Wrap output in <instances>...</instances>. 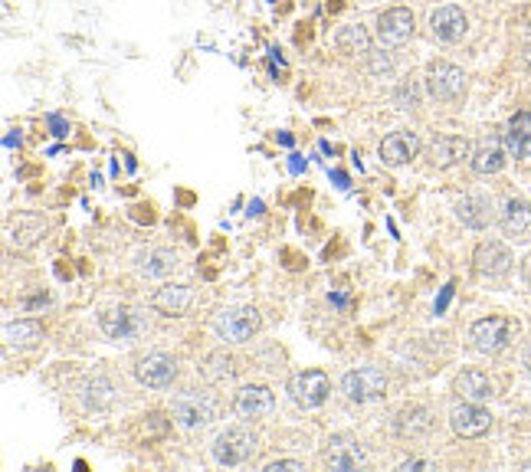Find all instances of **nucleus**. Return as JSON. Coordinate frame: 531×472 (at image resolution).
Wrapping results in <instances>:
<instances>
[{"label": "nucleus", "instance_id": "obj_5", "mask_svg": "<svg viewBox=\"0 0 531 472\" xmlns=\"http://www.w3.org/2000/svg\"><path fill=\"white\" fill-rule=\"evenodd\" d=\"M210 450H214V459L220 466H243L256 453V436L243 427H230L217 436Z\"/></svg>", "mask_w": 531, "mask_h": 472}, {"label": "nucleus", "instance_id": "obj_1", "mask_svg": "<svg viewBox=\"0 0 531 472\" xmlns=\"http://www.w3.org/2000/svg\"><path fill=\"white\" fill-rule=\"evenodd\" d=\"M387 391V374L374 364H361V368H351L341 377V394H345L351 404H368V400L384 397Z\"/></svg>", "mask_w": 531, "mask_h": 472}, {"label": "nucleus", "instance_id": "obj_11", "mask_svg": "<svg viewBox=\"0 0 531 472\" xmlns=\"http://www.w3.org/2000/svg\"><path fill=\"white\" fill-rule=\"evenodd\" d=\"M466 30H469V17L463 14V7L446 4L430 14V33L440 43H459L466 37Z\"/></svg>", "mask_w": 531, "mask_h": 472}, {"label": "nucleus", "instance_id": "obj_19", "mask_svg": "<svg viewBox=\"0 0 531 472\" xmlns=\"http://www.w3.org/2000/svg\"><path fill=\"white\" fill-rule=\"evenodd\" d=\"M191 302H194V292L187 286H164V289H158L155 295H151V309L168 315V318L184 315L187 309H191Z\"/></svg>", "mask_w": 531, "mask_h": 472}, {"label": "nucleus", "instance_id": "obj_13", "mask_svg": "<svg viewBox=\"0 0 531 472\" xmlns=\"http://www.w3.org/2000/svg\"><path fill=\"white\" fill-rule=\"evenodd\" d=\"M472 263H476V273L479 276H489V279H499L512 269V253L505 250L499 240H486L476 246V256H472Z\"/></svg>", "mask_w": 531, "mask_h": 472}, {"label": "nucleus", "instance_id": "obj_16", "mask_svg": "<svg viewBox=\"0 0 531 472\" xmlns=\"http://www.w3.org/2000/svg\"><path fill=\"white\" fill-rule=\"evenodd\" d=\"M420 151V138L417 132H391L381 141V161L391 164V168H400V164H407L410 158H417Z\"/></svg>", "mask_w": 531, "mask_h": 472}, {"label": "nucleus", "instance_id": "obj_27", "mask_svg": "<svg viewBox=\"0 0 531 472\" xmlns=\"http://www.w3.org/2000/svg\"><path fill=\"white\" fill-rule=\"evenodd\" d=\"M43 338L40 322H10L4 328V341L7 345H33V341Z\"/></svg>", "mask_w": 531, "mask_h": 472}, {"label": "nucleus", "instance_id": "obj_23", "mask_svg": "<svg viewBox=\"0 0 531 472\" xmlns=\"http://www.w3.org/2000/svg\"><path fill=\"white\" fill-rule=\"evenodd\" d=\"M502 168H505V148L495 138L482 141V145L476 148V155H472V171L476 174H499Z\"/></svg>", "mask_w": 531, "mask_h": 472}, {"label": "nucleus", "instance_id": "obj_10", "mask_svg": "<svg viewBox=\"0 0 531 472\" xmlns=\"http://www.w3.org/2000/svg\"><path fill=\"white\" fill-rule=\"evenodd\" d=\"M450 427L456 436H463V440H476V436H486L489 427H492V413L482 410L479 404H472V400H466V404H459L450 410Z\"/></svg>", "mask_w": 531, "mask_h": 472}, {"label": "nucleus", "instance_id": "obj_20", "mask_svg": "<svg viewBox=\"0 0 531 472\" xmlns=\"http://www.w3.org/2000/svg\"><path fill=\"white\" fill-rule=\"evenodd\" d=\"M505 141H509L515 158H531V112H515L509 118Z\"/></svg>", "mask_w": 531, "mask_h": 472}, {"label": "nucleus", "instance_id": "obj_32", "mask_svg": "<svg viewBox=\"0 0 531 472\" xmlns=\"http://www.w3.org/2000/svg\"><path fill=\"white\" fill-rule=\"evenodd\" d=\"M50 128H53L56 138H66L69 135V122H66L63 115H50Z\"/></svg>", "mask_w": 531, "mask_h": 472}, {"label": "nucleus", "instance_id": "obj_12", "mask_svg": "<svg viewBox=\"0 0 531 472\" xmlns=\"http://www.w3.org/2000/svg\"><path fill=\"white\" fill-rule=\"evenodd\" d=\"M377 37L384 46H404L413 37V14L407 7H391L377 17Z\"/></svg>", "mask_w": 531, "mask_h": 472}, {"label": "nucleus", "instance_id": "obj_25", "mask_svg": "<svg viewBox=\"0 0 531 472\" xmlns=\"http://www.w3.org/2000/svg\"><path fill=\"white\" fill-rule=\"evenodd\" d=\"M430 410H423V407H407V410H400L397 413V420H394V430L397 436H423L430 430Z\"/></svg>", "mask_w": 531, "mask_h": 472}, {"label": "nucleus", "instance_id": "obj_29", "mask_svg": "<svg viewBox=\"0 0 531 472\" xmlns=\"http://www.w3.org/2000/svg\"><path fill=\"white\" fill-rule=\"evenodd\" d=\"M115 387L105 381V377H96V381H86V387H82V400H86L89 407H105L112 400Z\"/></svg>", "mask_w": 531, "mask_h": 472}, {"label": "nucleus", "instance_id": "obj_21", "mask_svg": "<svg viewBox=\"0 0 531 472\" xmlns=\"http://www.w3.org/2000/svg\"><path fill=\"white\" fill-rule=\"evenodd\" d=\"M453 391L463 397V400H472V404H482V400L492 397V381L482 371H463L453 381Z\"/></svg>", "mask_w": 531, "mask_h": 472}, {"label": "nucleus", "instance_id": "obj_36", "mask_svg": "<svg viewBox=\"0 0 531 472\" xmlns=\"http://www.w3.org/2000/svg\"><path fill=\"white\" fill-rule=\"evenodd\" d=\"M328 7H332V10H338L341 4H338V0H332V4H328Z\"/></svg>", "mask_w": 531, "mask_h": 472}, {"label": "nucleus", "instance_id": "obj_17", "mask_svg": "<svg viewBox=\"0 0 531 472\" xmlns=\"http://www.w3.org/2000/svg\"><path fill=\"white\" fill-rule=\"evenodd\" d=\"M502 230H505V236H512L515 243L531 240V207H528V200L512 197L509 204H505V210H502Z\"/></svg>", "mask_w": 531, "mask_h": 472}, {"label": "nucleus", "instance_id": "obj_22", "mask_svg": "<svg viewBox=\"0 0 531 472\" xmlns=\"http://www.w3.org/2000/svg\"><path fill=\"white\" fill-rule=\"evenodd\" d=\"M456 217L463 220L469 230H486L492 223V204L486 197H463L456 204Z\"/></svg>", "mask_w": 531, "mask_h": 472}, {"label": "nucleus", "instance_id": "obj_18", "mask_svg": "<svg viewBox=\"0 0 531 472\" xmlns=\"http://www.w3.org/2000/svg\"><path fill=\"white\" fill-rule=\"evenodd\" d=\"M177 266H181L177 253L161 250V246H155V250H145V253L135 256V269H138V273L145 276V279H164V276H171Z\"/></svg>", "mask_w": 531, "mask_h": 472}, {"label": "nucleus", "instance_id": "obj_3", "mask_svg": "<svg viewBox=\"0 0 531 472\" xmlns=\"http://www.w3.org/2000/svg\"><path fill=\"white\" fill-rule=\"evenodd\" d=\"M174 420L181 430H200L217 420V400L200 391H187L174 400Z\"/></svg>", "mask_w": 531, "mask_h": 472}, {"label": "nucleus", "instance_id": "obj_24", "mask_svg": "<svg viewBox=\"0 0 531 472\" xmlns=\"http://www.w3.org/2000/svg\"><path fill=\"white\" fill-rule=\"evenodd\" d=\"M466 151H469V145H466L463 138L443 135V138H436V141H433L430 161H433V168H450V164H456L459 158H466Z\"/></svg>", "mask_w": 531, "mask_h": 472}, {"label": "nucleus", "instance_id": "obj_14", "mask_svg": "<svg viewBox=\"0 0 531 472\" xmlns=\"http://www.w3.org/2000/svg\"><path fill=\"white\" fill-rule=\"evenodd\" d=\"M273 391L263 384H250V387H240L236 391V400H233V410L240 413L243 420H259L266 417V413H273Z\"/></svg>", "mask_w": 531, "mask_h": 472}, {"label": "nucleus", "instance_id": "obj_9", "mask_svg": "<svg viewBox=\"0 0 531 472\" xmlns=\"http://www.w3.org/2000/svg\"><path fill=\"white\" fill-rule=\"evenodd\" d=\"M135 377L145 387H171L177 377V361L164 351H151L135 361Z\"/></svg>", "mask_w": 531, "mask_h": 472}, {"label": "nucleus", "instance_id": "obj_28", "mask_svg": "<svg viewBox=\"0 0 531 472\" xmlns=\"http://www.w3.org/2000/svg\"><path fill=\"white\" fill-rule=\"evenodd\" d=\"M236 361L230 358V354H223V351H217V354H210L207 358V364H204V374H207V381H230V377H236Z\"/></svg>", "mask_w": 531, "mask_h": 472}, {"label": "nucleus", "instance_id": "obj_2", "mask_svg": "<svg viewBox=\"0 0 531 472\" xmlns=\"http://www.w3.org/2000/svg\"><path fill=\"white\" fill-rule=\"evenodd\" d=\"M99 328L112 341H135L148 332V318L141 309H132V305H115V309H105L99 315Z\"/></svg>", "mask_w": 531, "mask_h": 472}, {"label": "nucleus", "instance_id": "obj_7", "mask_svg": "<svg viewBox=\"0 0 531 472\" xmlns=\"http://www.w3.org/2000/svg\"><path fill=\"white\" fill-rule=\"evenodd\" d=\"M509 338H512V322H509V318H502V315L479 318V322L469 328L472 348L482 351V354H499L505 345H509Z\"/></svg>", "mask_w": 531, "mask_h": 472}, {"label": "nucleus", "instance_id": "obj_35", "mask_svg": "<svg viewBox=\"0 0 531 472\" xmlns=\"http://www.w3.org/2000/svg\"><path fill=\"white\" fill-rule=\"evenodd\" d=\"M522 361H525V368L531 371V345L525 348V354H522Z\"/></svg>", "mask_w": 531, "mask_h": 472}, {"label": "nucleus", "instance_id": "obj_4", "mask_svg": "<svg viewBox=\"0 0 531 472\" xmlns=\"http://www.w3.org/2000/svg\"><path fill=\"white\" fill-rule=\"evenodd\" d=\"M214 328L223 341L243 345V341H250L259 332V312L253 309V305H233V309H223L217 315Z\"/></svg>", "mask_w": 531, "mask_h": 472}, {"label": "nucleus", "instance_id": "obj_6", "mask_svg": "<svg viewBox=\"0 0 531 472\" xmlns=\"http://www.w3.org/2000/svg\"><path fill=\"white\" fill-rule=\"evenodd\" d=\"M328 394H332V381H328L325 371H299L289 377V397L305 410L322 407Z\"/></svg>", "mask_w": 531, "mask_h": 472}, {"label": "nucleus", "instance_id": "obj_31", "mask_svg": "<svg viewBox=\"0 0 531 472\" xmlns=\"http://www.w3.org/2000/svg\"><path fill=\"white\" fill-rule=\"evenodd\" d=\"M397 102H400V109H413V105H417V89H413V86H400Z\"/></svg>", "mask_w": 531, "mask_h": 472}, {"label": "nucleus", "instance_id": "obj_34", "mask_svg": "<svg viewBox=\"0 0 531 472\" xmlns=\"http://www.w3.org/2000/svg\"><path fill=\"white\" fill-rule=\"evenodd\" d=\"M450 295H453V286H446L443 295H440V302H436V312H443L446 309V302H450Z\"/></svg>", "mask_w": 531, "mask_h": 472}, {"label": "nucleus", "instance_id": "obj_8", "mask_svg": "<svg viewBox=\"0 0 531 472\" xmlns=\"http://www.w3.org/2000/svg\"><path fill=\"white\" fill-rule=\"evenodd\" d=\"M427 89L433 99L440 102H456L466 96V73L453 63H433L430 66V79H427Z\"/></svg>", "mask_w": 531, "mask_h": 472}, {"label": "nucleus", "instance_id": "obj_30", "mask_svg": "<svg viewBox=\"0 0 531 472\" xmlns=\"http://www.w3.org/2000/svg\"><path fill=\"white\" fill-rule=\"evenodd\" d=\"M266 472H305V466L299 459H276V463H269Z\"/></svg>", "mask_w": 531, "mask_h": 472}, {"label": "nucleus", "instance_id": "obj_26", "mask_svg": "<svg viewBox=\"0 0 531 472\" xmlns=\"http://www.w3.org/2000/svg\"><path fill=\"white\" fill-rule=\"evenodd\" d=\"M335 43L341 53H371V40H368V33H364V27H341Z\"/></svg>", "mask_w": 531, "mask_h": 472}, {"label": "nucleus", "instance_id": "obj_15", "mask_svg": "<svg viewBox=\"0 0 531 472\" xmlns=\"http://www.w3.org/2000/svg\"><path fill=\"white\" fill-rule=\"evenodd\" d=\"M364 463V450L354 436H332L325 450V466L328 469H358Z\"/></svg>", "mask_w": 531, "mask_h": 472}, {"label": "nucleus", "instance_id": "obj_37", "mask_svg": "<svg viewBox=\"0 0 531 472\" xmlns=\"http://www.w3.org/2000/svg\"><path fill=\"white\" fill-rule=\"evenodd\" d=\"M528 63H531V43H528Z\"/></svg>", "mask_w": 531, "mask_h": 472}, {"label": "nucleus", "instance_id": "obj_33", "mask_svg": "<svg viewBox=\"0 0 531 472\" xmlns=\"http://www.w3.org/2000/svg\"><path fill=\"white\" fill-rule=\"evenodd\" d=\"M410 469H433L427 459H407V463H400V472H410Z\"/></svg>", "mask_w": 531, "mask_h": 472}]
</instances>
